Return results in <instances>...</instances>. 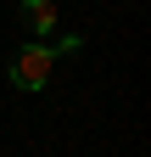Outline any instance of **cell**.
I'll list each match as a JSON object with an SVG mask.
<instances>
[{
  "label": "cell",
  "instance_id": "6da1fadb",
  "mask_svg": "<svg viewBox=\"0 0 151 157\" xmlns=\"http://www.w3.org/2000/svg\"><path fill=\"white\" fill-rule=\"evenodd\" d=\"M56 73V51L50 45H23V56L11 62V84L17 90H45Z\"/></svg>",
  "mask_w": 151,
  "mask_h": 157
},
{
  "label": "cell",
  "instance_id": "7a4b0ae2",
  "mask_svg": "<svg viewBox=\"0 0 151 157\" xmlns=\"http://www.w3.org/2000/svg\"><path fill=\"white\" fill-rule=\"evenodd\" d=\"M23 23H28V34H50L56 28V0H23Z\"/></svg>",
  "mask_w": 151,
  "mask_h": 157
}]
</instances>
